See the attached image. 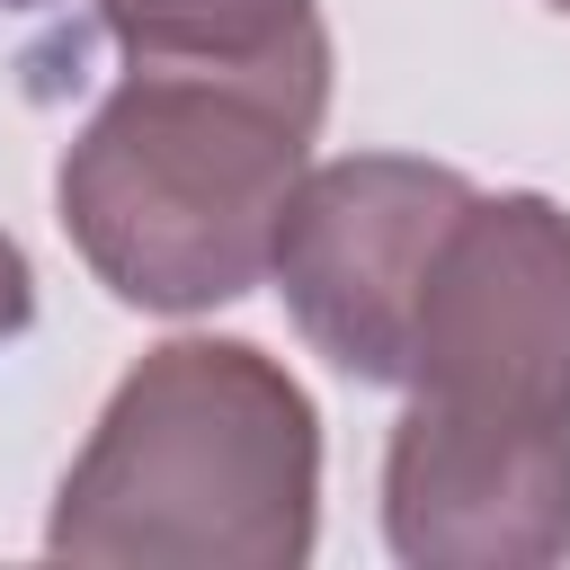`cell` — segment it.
<instances>
[{
  "label": "cell",
  "mask_w": 570,
  "mask_h": 570,
  "mask_svg": "<svg viewBox=\"0 0 570 570\" xmlns=\"http://www.w3.org/2000/svg\"><path fill=\"white\" fill-rule=\"evenodd\" d=\"M321 543V410L249 338H160L71 454L45 552L142 570H303Z\"/></svg>",
  "instance_id": "cell-1"
},
{
  "label": "cell",
  "mask_w": 570,
  "mask_h": 570,
  "mask_svg": "<svg viewBox=\"0 0 570 570\" xmlns=\"http://www.w3.org/2000/svg\"><path fill=\"white\" fill-rule=\"evenodd\" d=\"M330 98L240 71H134L53 160V223L134 312H214L276 267Z\"/></svg>",
  "instance_id": "cell-2"
},
{
  "label": "cell",
  "mask_w": 570,
  "mask_h": 570,
  "mask_svg": "<svg viewBox=\"0 0 570 570\" xmlns=\"http://www.w3.org/2000/svg\"><path fill=\"white\" fill-rule=\"evenodd\" d=\"M401 392L570 419V214L552 196L472 187L454 205L410 312Z\"/></svg>",
  "instance_id": "cell-3"
},
{
  "label": "cell",
  "mask_w": 570,
  "mask_h": 570,
  "mask_svg": "<svg viewBox=\"0 0 570 570\" xmlns=\"http://www.w3.org/2000/svg\"><path fill=\"white\" fill-rule=\"evenodd\" d=\"M472 196L463 169L410 160V151H347L303 169L285 223H276V294L312 356H330L347 383L410 374V312L428 285V258Z\"/></svg>",
  "instance_id": "cell-4"
},
{
  "label": "cell",
  "mask_w": 570,
  "mask_h": 570,
  "mask_svg": "<svg viewBox=\"0 0 570 570\" xmlns=\"http://www.w3.org/2000/svg\"><path fill=\"white\" fill-rule=\"evenodd\" d=\"M383 543L410 570L570 561V419L410 392L383 445Z\"/></svg>",
  "instance_id": "cell-5"
},
{
  "label": "cell",
  "mask_w": 570,
  "mask_h": 570,
  "mask_svg": "<svg viewBox=\"0 0 570 570\" xmlns=\"http://www.w3.org/2000/svg\"><path fill=\"white\" fill-rule=\"evenodd\" d=\"M134 71H240L330 98V27L312 0H89Z\"/></svg>",
  "instance_id": "cell-6"
},
{
  "label": "cell",
  "mask_w": 570,
  "mask_h": 570,
  "mask_svg": "<svg viewBox=\"0 0 570 570\" xmlns=\"http://www.w3.org/2000/svg\"><path fill=\"white\" fill-rule=\"evenodd\" d=\"M27 321H36V267H27V249L0 232V347H9Z\"/></svg>",
  "instance_id": "cell-7"
},
{
  "label": "cell",
  "mask_w": 570,
  "mask_h": 570,
  "mask_svg": "<svg viewBox=\"0 0 570 570\" xmlns=\"http://www.w3.org/2000/svg\"><path fill=\"white\" fill-rule=\"evenodd\" d=\"M543 9H561V18H570V0H543Z\"/></svg>",
  "instance_id": "cell-8"
}]
</instances>
